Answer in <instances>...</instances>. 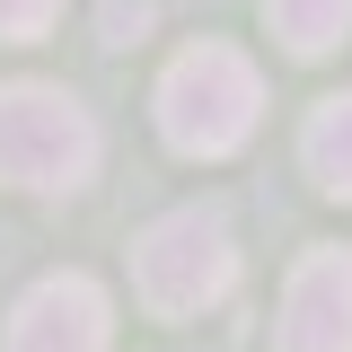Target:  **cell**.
<instances>
[{
	"label": "cell",
	"mask_w": 352,
	"mask_h": 352,
	"mask_svg": "<svg viewBox=\"0 0 352 352\" xmlns=\"http://www.w3.org/2000/svg\"><path fill=\"white\" fill-rule=\"evenodd\" d=\"M97 27H106V44H141V27H150V0H97Z\"/></svg>",
	"instance_id": "cell-9"
},
{
	"label": "cell",
	"mask_w": 352,
	"mask_h": 352,
	"mask_svg": "<svg viewBox=\"0 0 352 352\" xmlns=\"http://www.w3.org/2000/svg\"><path fill=\"white\" fill-rule=\"evenodd\" d=\"M115 308L88 273H44L27 300L9 308V344L0 352H106Z\"/></svg>",
	"instance_id": "cell-5"
},
{
	"label": "cell",
	"mask_w": 352,
	"mask_h": 352,
	"mask_svg": "<svg viewBox=\"0 0 352 352\" xmlns=\"http://www.w3.org/2000/svg\"><path fill=\"white\" fill-rule=\"evenodd\" d=\"M264 27L282 36V53L317 62V53H335L352 36V0H264Z\"/></svg>",
	"instance_id": "cell-6"
},
{
	"label": "cell",
	"mask_w": 352,
	"mask_h": 352,
	"mask_svg": "<svg viewBox=\"0 0 352 352\" xmlns=\"http://www.w3.org/2000/svg\"><path fill=\"white\" fill-rule=\"evenodd\" d=\"M273 344L282 352H352V247H308L291 264Z\"/></svg>",
	"instance_id": "cell-4"
},
{
	"label": "cell",
	"mask_w": 352,
	"mask_h": 352,
	"mask_svg": "<svg viewBox=\"0 0 352 352\" xmlns=\"http://www.w3.org/2000/svg\"><path fill=\"white\" fill-rule=\"evenodd\" d=\"M62 18V0H0V44H36Z\"/></svg>",
	"instance_id": "cell-8"
},
{
	"label": "cell",
	"mask_w": 352,
	"mask_h": 352,
	"mask_svg": "<svg viewBox=\"0 0 352 352\" xmlns=\"http://www.w3.org/2000/svg\"><path fill=\"white\" fill-rule=\"evenodd\" d=\"M264 115V80L238 44H185L159 71V132L176 159H229Z\"/></svg>",
	"instance_id": "cell-1"
},
{
	"label": "cell",
	"mask_w": 352,
	"mask_h": 352,
	"mask_svg": "<svg viewBox=\"0 0 352 352\" xmlns=\"http://www.w3.org/2000/svg\"><path fill=\"white\" fill-rule=\"evenodd\" d=\"M97 168V124L80 97L44 80H9L0 88V185L18 194H80Z\"/></svg>",
	"instance_id": "cell-2"
},
{
	"label": "cell",
	"mask_w": 352,
	"mask_h": 352,
	"mask_svg": "<svg viewBox=\"0 0 352 352\" xmlns=\"http://www.w3.org/2000/svg\"><path fill=\"white\" fill-rule=\"evenodd\" d=\"M132 282L159 317H203L212 300H229L238 282V247H229V220L212 203H176L132 238Z\"/></svg>",
	"instance_id": "cell-3"
},
{
	"label": "cell",
	"mask_w": 352,
	"mask_h": 352,
	"mask_svg": "<svg viewBox=\"0 0 352 352\" xmlns=\"http://www.w3.org/2000/svg\"><path fill=\"white\" fill-rule=\"evenodd\" d=\"M300 159H308V176H317L326 194H344V203H352V88H344V97H326V106L308 115Z\"/></svg>",
	"instance_id": "cell-7"
}]
</instances>
